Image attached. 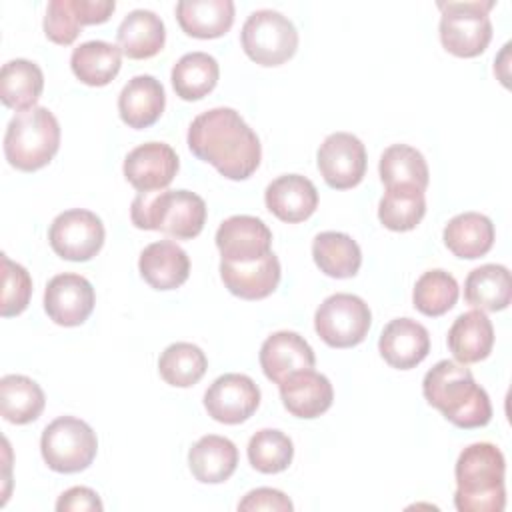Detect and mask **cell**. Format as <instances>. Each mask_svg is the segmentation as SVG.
Returning <instances> with one entry per match:
<instances>
[{"mask_svg":"<svg viewBox=\"0 0 512 512\" xmlns=\"http://www.w3.org/2000/svg\"><path fill=\"white\" fill-rule=\"evenodd\" d=\"M494 346V326L482 310L460 314L448 330V348L460 364L484 360Z\"/></svg>","mask_w":512,"mask_h":512,"instance_id":"25","label":"cell"},{"mask_svg":"<svg viewBox=\"0 0 512 512\" xmlns=\"http://www.w3.org/2000/svg\"><path fill=\"white\" fill-rule=\"evenodd\" d=\"M40 452L50 470L74 474L92 464L98 452V438L84 420L76 416H60L44 428Z\"/></svg>","mask_w":512,"mask_h":512,"instance_id":"7","label":"cell"},{"mask_svg":"<svg viewBox=\"0 0 512 512\" xmlns=\"http://www.w3.org/2000/svg\"><path fill=\"white\" fill-rule=\"evenodd\" d=\"M76 8H78L82 26L102 24L112 16L116 2L114 0H76Z\"/></svg>","mask_w":512,"mask_h":512,"instance_id":"43","label":"cell"},{"mask_svg":"<svg viewBox=\"0 0 512 512\" xmlns=\"http://www.w3.org/2000/svg\"><path fill=\"white\" fill-rule=\"evenodd\" d=\"M324 182L336 190H348L362 182L366 174V148L350 132H334L324 138L316 154Z\"/></svg>","mask_w":512,"mask_h":512,"instance_id":"11","label":"cell"},{"mask_svg":"<svg viewBox=\"0 0 512 512\" xmlns=\"http://www.w3.org/2000/svg\"><path fill=\"white\" fill-rule=\"evenodd\" d=\"M82 22L76 8V0H52L46 6L44 34L48 40L60 46H70L80 34Z\"/></svg>","mask_w":512,"mask_h":512,"instance_id":"40","label":"cell"},{"mask_svg":"<svg viewBox=\"0 0 512 512\" xmlns=\"http://www.w3.org/2000/svg\"><path fill=\"white\" fill-rule=\"evenodd\" d=\"M464 298L470 306L486 312L508 308L512 298L510 270L502 264H484L474 268L466 276Z\"/></svg>","mask_w":512,"mask_h":512,"instance_id":"30","label":"cell"},{"mask_svg":"<svg viewBox=\"0 0 512 512\" xmlns=\"http://www.w3.org/2000/svg\"><path fill=\"white\" fill-rule=\"evenodd\" d=\"M44 90V74L38 64L16 58L8 60L0 72V98L4 106L24 112L36 106Z\"/></svg>","mask_w":512,"mask_h":512,"instance_id":"29","label":"cell"},{"mask_svg":"<svg viewBox=\"0 0 512 512\" xmlns=\"http://www.w3.org/2000/svg\"><path fill=\"white\" fill-rule=\"evenodd\" d=\"M216 246L222 262H254L272 252V232L260 218L236 214L218 226Z\"/></svg>","mask_w":512,"mask_h":512,"instance_id":"14","label":"cell"},{"mask_svg":"<svg viewBox=\"0 0 512 512\" xmlns=\"http://www.w3.org/2000/svg\"><path fill=\"white\" fill-rule=\"evenodd\" d=\"M42 388L28 376L6 374L0 380V412L12 424L34 422L44 410Z\"/></svg>","mask_w":512,"mask_h":512,"instance_id":"33","label":"cell"},{"mask_svg":"<svg viewBox=\"0 0 512 512\" xmlns=\"http://www.w3.org/2000/svg\"><path fill=\"white\" fill-rule=\"evenodd\" d=\"M220 68L208 52H188L172 68V86L182 100H200L218 84Z\"/></svg>","mask_w":512,"mask_h":512,"instance_id":"34","label":"cell"},{"mask_svg":"<svg viewBox=\"0 0 512 512\" xmlns=\"http://www.w3.org/2000/svg\"><path fill=\"white\" fill-rule=\"evenodd\" d=\"M422 394L430 406L458 428H480L492 418V404L472 372L454 360L436 362L422 380Z\"/></svg>","mask_w":512,"mask_h":512,"instance_id":"2","label":"cell"},{"mask_svg":"<svg viewBox=\"0 0 512 512\" xmlns=\"http://www.w3.org/2000/svg\"><path fill=\"white\" fill-rule=\"evenodd\" d=\"M378 350L392 368L410 370L428 356L430 334L412 318H394L384 326Z\"/></svg>","mask_w":512,"mask_h":512,"instance_id":"16","label":"cell"},{"mask_svg":"<svg viewBox=\"0 0 512 512\" xmlns=\"http://www.w3.org/2000/svg\"><path fill=\"white\" fill-rule=\"evenodd\" d=\"M92 284L74 272L54 276L44 290V310L58 326H80L94 310Z\"/></svg>","mask_w":512,"mask_h":512,"instance_id":"13","label":"cell"},{"mask_svg":"<svg viewBox=\"0 0 512 512\" xmlns=\"http://www.w3.org/2000/svg\"><path fill=\"white\" fill-rule=\"evenodd\" d=\"M280 398L292 416L310 420L332 406L334 390L324 374L308 368L294 372L280 382Z\"/></svg>","mask_w":512,"mask_h":512,"instance_id":"20","label":"cell"},{"mask_svg":"<svg viewBox=\"0 0 512 512\" xmlns=\"http://www.w3.org/2000/svg\"><path fill=\"white\" fill-rule=\"evenodd\" d=\"M314 364V350L298 332H274L260 346V366L266 378L276 384H280L294 372L314 368Z\"/></svg>","mask_w":512,"mask_h":512,"instance_id":"17","label":"cell"},{"mask_svg":"<svg viewBox=\"0 0 512 512\" xmlns=\"http://www.w3.org/2000/svg\"><path fill=\"white\" fill-rule=\"evenodd\" d=\"M312 256L320 272L330 278H352L360 270L362 252L344 232H320L312 242Z\"/></svg>","mask_w":512,"mask_h":512,"instance_id":"31","label":"cell"},{"mask_svg":"<svg viewBox=\"0 0 512 512\" xmlns=\"http://www.w3.org/2000/svg\"><path fill=\"white\" fill-rule=\"evenodd\" d=\"M264 202L276 218L296 224L310 218L318 208V190L306 176L284 174L266 186Z\"/></svg>","mask_w":512,"mask_h":512,"instance_id":"19","label":"cell"},{"mask_svg":"<svg viewBox=\"0 0 512 512\" xmlns=\"http://www.w3.org/2000/svg\"><path fill=\"white\" fill-rule=\"evenodd\" d=\"M186 140L198 160L212 164L228 180H246L260 166V140L234 108L218 106L198 114Z\"/></svg>","mask_w":512,"mask_h":512,"instance_id":"1","label":"cell"},{"mask_svg":"<svg viewBox=\"0 0 512 512\" xmlns=\"http://www.w3.org/2000/svg\"><path fill=\"white\" fill-rule=\"evenodd\" d=\"M164 106V86L150 74L130 78L118 96V112L122 122L136 130L152 126L162 116Z\"/></svg>","mask_w":512,"mask_h":512,"instance_id":"22","label":"cell"},{"mask_svg":"<svg viewBox=\"0 0 512 512\" xmlns=\"http://www.w3.org/2000/svg\"><path fill=\"white\" fill-rule=\"evenodd\" d=\"M118 48L132 60H144L156 56L166 40V28L162 18L144 8H136L124 16L116 32Z\"/></svg>","mask_w":512,"mask_h":512,"instance_id":"23","label":"cell"},{"mask_svg":"<svg viewBox=\"0 0 512 512\" xmlns=\"http://www.w3.org/2000/svg\"><path fill=\"white\" fill-rule=\"evenodd\" d=\"M70 66L82 84L106 86L120 72L122 50L104 40H88L72 50Z\"/></svg>","mask_w":512,"mask_h":512,"instance_id":"28","label":"cell"},{"mask_svg":"<svg viewBox=\"0 0 512 512\" xmlns=\"http://www.w3.org/2000/svg\"><path fill=\"white\" fill-rule=\"evenodd\" d=\"M292 456V440L276 428L258 430L248 442V460L252 468L262 474H278L286 470L292 462Z\"/></svg>","mask_w":512,"mask_h":512,"instance_id":"38","label":"cell"},{"mask_svg":"<svg viewBox=\"0 0 512 512\" xmlns=\"http://www.w3.org/2000/svg\"><path fill=\"white\" fill-rule=\"evenodd\" d=\"M32 296V278L28 270L16 262H12L6 254H2V304L0 314L4 318L18 316L26 310Z\"/></svg>","mask_w":512,"mask_h":512,"instance_id":"39","label":"cell"},{"mask_svg":"<svg viewBox=\"0 0 512 512\" xmlns=\"http://www.w3.org/2000/svg\"><path fill=\"white\" fill-rule=\"evenodd\" d=\"M446 248L466 260H476L490 252L494 244V224L480 212H462L444 226Z\"/></svg>","mask_w":512,"mask_h":512,"instance_id":"27","label":"cell"},{"mask_svg":"<svg viewBox=\"0 0 512 512\" xmlns=\"http://www.w3.org/2000/svg\"><path fill=\"white\" fill-rule=\"evenodd\" d=\"M180 28L192 38H220L234 24L232 0H180L176 4Z\"/></svg>","mask_w":512,"mask_h":512,"instance_id":"26","label":"cell"},{"mask_svg":"<svg viewBox=\"0 0 512 512\" xmlns=\"http://www.w3.org/2000/svg\"><path fill=\"white\" fill-rule=\"evenodd\" d=\"M188 466L202 484L226 482L238 466V448L224 436H202L188 452Z\"/></svg>","mask_w":512,"mask_h":512,"instance_id":"24","label":"cell"},{"mask_svg":"<svg viewBox=\"0 0 512 512\" xmlns=\"http://www.w3.org/2000/svg\"><path fill=\"white\" fill-rule=\"evenodd\" d=\"M458 282L456 278L446 270H428L424 272L412 292L414 308L422 312L424 316H442L446 314L458 300Z\"/></svg>","mask_w":512,"mask_h":512,"instance_id":"37","label":"cell"},{"mask_svg":"<svg viewBox=\"0 0 512 512\" xmlns=\"http://www.w3.org/2000/svg\"><path fill=\"white\" fill-rule=\"evenodd\" d=\"M372 324L368 304L348 292L328 296L314 314V328L318 336L332 348H352L360 344Z\"/></svg>","mask_w":512,"mask_h":512,"instance_id":"9","label":"cell"},{"mask_svg":"<svg viewBox=\"0 0 512 512\" xmlns=\"http://www.w3.org/2000/svg\"><path fill=\"white\" fill-rule=\"evenodd\" d=\"M60 148V124L56 116L44 108L34 106L18 112L4 134V156L8 164L22 172L44 168Z\"/></svg>","mask_w":512,"mask_h":512,"instance_id":"5","label":"cell"},{"mask_svg":"<svg viewBox=\"0 0 512 512\" xmlns=\"http://www.w3.org/2000/svg\"><path fill=\"white\" fill-rule=\"evenodd\" d=\"M378 172H380V180L386 188L412 186V188H418L424 192L428 188V180H430L428 164H426L422 152H418L416 148H412L408 144L388 146L380 156Z\"/></svg>","mask_w":512,"mask_h":512,"instance_id":"32","label":"cell"},{"mask_svg":"<svg viewBox=\"0 0 512 512\" xmlns=\"http://www.w3.org/2000/svg\"><path fill=\"white\" fill-rule=\"evenodd\" d=\"M178 156L170 144L146 142L124 158V176L138 192L164 190L178 172Z\"/></svg>","mask_w":512,"mask_h":512,"instance_id":"15","label":"cell"},{"mask_svg":"<svg viewBox=\"0 0 512 512\" xmlns=\"http://www.w3.org/2000/svg\"><path fill=\"white\" fill-rule=\"evenodd\" d=\"M220 278L224 286L242 300H262L270 296L280 282V260L274 252L254 262H222Z\"/></svg>","mask_w":512,"mask_h":512,"instance_id":"18","label":"cell"},{"mask_svg":"<svg viewBox=\"0 0 512 512\" xmlns=\"http://www.w3.org/2000/svg\"><path fill=\"white\" fill-rule=\"evenodd\" d=\"M496 6L494 0H468V2H438L440 42L460 58H474L482 54L492 40V22L488 12Z\"/></svg>","mask_w":512,"mask_h":512,"instance_id":"6","label":"cell"},{"mask_svg":"<svg viewBox=\"0 0 512 512\" xmlns=\"http://www.w3.org/2000/svg\"><path fill=\"white\" fill-rule=\"evenodd\" d=\"M100 496L88 486H72L60 494L56 502L58 512H102Z\"/></svg>","mask_w":512,"mask_h":512,"instance_id":"42","label":"cell"},{"mask_svg":"<svg viewBox=\"0 0 512 512\" xmlns=\"http://www.w3.org/2000/svg\"><path fill=\"white\" fill-rule=\"evenodd\" d=\"M102 220L84 208H72L58 214L48 230L52 250L72 262H86L96 256L104 244Z\"/></svg>","mask_w":512,"mask_h":512,"instance_id":"10","label":"cell"},{"mask_svg":"<svg viewBox=\"0 0 512 512\" xmlns=\"http://www.w3.org/2000/svg\"><path fill=\"white\" fill-rule=\"evenodd\" d=\"M426 214L424 192L412 186L386 188L380 204L378 218L384 228L394 232L414 230Z\"/></svg>","mask_w":512,"mask_h":512,"instance_id":"35","label":"cell"},{"mask_svg":"<svg viewBox=\"0 0 512 512\" xmlns=\"http://www.w3.org/2000/svg\"><path fill=\"white\" fill-rule=\"evenodd\" d=\"M504 454L490 442L466 446L454 466V506L460 512H502L506 506Z\"/></svg>","mask_w":512,"mask_h":512,"instance_id":"3","label":"cell"},{"mask_svg":"<svg viewBox=\"0 0 512 512\" xmlns=\"http://www.w3.org/2000/svg\"><path fill=\"white\" fill-rule=\"evenodd\" d=\"M260 406V388L246 374L218 376L204 394L208 416L222 424H240L248 420Z\"/></svg>","mask_w":512,"mask_h":512,"instance_id":"12","label":"cell"},{"mask_svg":"<svg viewBox=\"0 0 512 512\" xmlns=\"http://www.w3.org/2000/svg\"><path fill=\"white\" fill-rule=\"evenodd\" d=\"M208 368V358L192 342H174L158 358V372L166 384L176 388L194 386Z\"/></svg>","mask_w":512,"mask_h":512,"instance_id":"36","label":"cell"},{"mask_svg":"<svg viewBox=\"0 0 512 512\" xmlns=\"http://www.w3.org/2000/svg\"><path fill=\"white\" fill-rule=\"evenodd\" d=\"M130 220L140 230H158L178 240L196 238L206 224V202L190 190L138 192Z\"/></svg>","mask_w":512,"mask_h":512,"instance_id":"4","label":"cell"},{"mask_svg":"<svg viewBox=\"0 0 512 512\" xmlns=\"http://www.w3.org/2000/svg\"><path fill=\"white\" fill-rule=\"evenodd\" d=\"M240 42L250 60L260 66H280L298 48V32L288 16L276 10L252 12L240 32Z\"/></svg>","mask_w":512,"mask_h":512,"instance_id":"8","label":"cell"},{"mask_svg":"<svg viewBox=\"0 0 512 512\" xmlns=\"http://www.w3.org/2000/svg\"><path fill=\"white\" fill-rule=\"evenodd\" d=\"M294 508L292 500L276 490V488H256L250 490L240 502L238 510L242 512H258V510H274V512H290Z\"/></svg>","mask_w":512,"mask_h":512,"instance_id":"41","label":"cell"},{"mask_svg":"<svg viewBox=\"0 0 512 512\" xmlns=\"http://www.w3.org/2000/svg\"><path fill=\"white\" fill-rule=\"evenodd\" d=\"M140 276L156 290H174L190 276L188 254L172 240L148 244L138 258Z\"/></svg>","mask_w":512,"mask_h":512,"instance_id":"21","label":"cell"}]
</instances>
